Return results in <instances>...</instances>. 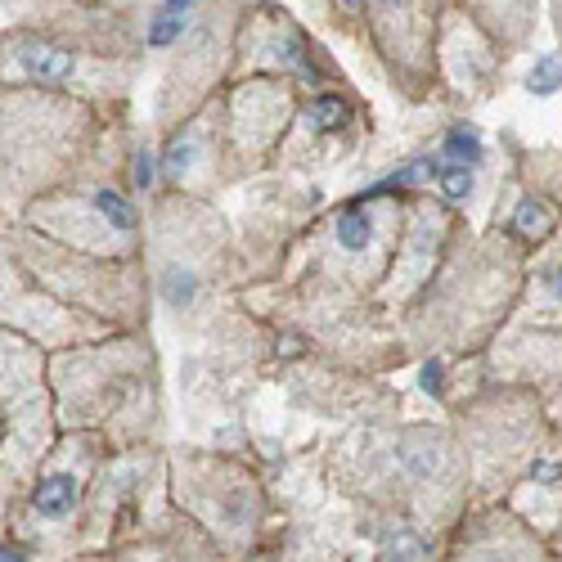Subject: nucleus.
Returning a JSON list of instances; mask_svg holds the SVG:
<instances>
[{"mask_svg":"<svg viewBox=\"0 0 562 562\" xmlns=\"http://www.w3.org/2000/svg\"><path fill=\"white\" fill-rule=\"evenodd\" d=\"M19 64H23V72H27L32 81H45V86L68 81L72 68H77L72 55L59 50V45H50V41H23V45H19Z\"/></svg>","mask_w":562,"mask_h":562,"instance_id":"1","label":"nucleus"},{"mask_svg":"<svg viewBox=\"0 0 562 562\" xmlns=\"http://www.w3.org/2000/svg\"><path fill=\"white\" fill-rule=\"evenodd\" d=\"M72 504H77V477L72 473H55L32 491V508L41 518H68Z\"/></svg>","mask_w":562,"mask_h":562,"instance_id":"2","label":"nucleus"},{"mask_svg":"<svg viewBox=\"0 0 562 562\" xmlns=\"http://www.w3.org/2000/svg\"><path fill=\"white\" fill-rule=\"evenodd\" d=\"M401 463L405 473L418 477V482H432L441 468H446V446L437 441H414V446H401Z\"/></svg>","mask_w":562,"mask_h":562,"instance_id":"3","label":"nucleus"},{"mask_svg":"<svg viewBox=\"0 0 562 562\" xmlns=\"http://www.w3.org/2000/svg\"><path fill=\"white\" fill-rule=\"evenodd\" d=\"M199 297V274L190 266H167L162 270V302L171 306H190Z\"/></svg>","mask_w":562,"mask_h":562,"instance_id":"4","label":"nucleus"},{"mask_svg":"<svg viewBox=\"0 0 562 562\" xmlns=\"http://www.w3.org/2000/svg\"><path fill=\"white\" fill-rule=\"evenodd\" d=\"M446 158H454V162H463V167H477V162L486 158L482 135H477L473 126H454V131L446 135Z\"/></svg>","mask_w":562,"mask_h":562,"instance_id":"5","label":"nucleus"},{"mask_svg":"<svg viewBox=\"0 0 562 562\" xmlns=\"http://www.w3.org/2000/svg\"><path fill=\"white\" fill-rule=\"evenodd\" d=\"M369 229H373V225H369L364 207H347L342 221H338V244L351 248V252H360V248H369V239H373Z\"/></svg>","mask_w":562,"mask_h":562,"instance_id":"6","label":"nucleus"},{"mask_svg":"<svg viewBox=\"0 0 562 562\" xmlns=\"http://www.w3.org/2000/svg\"><path fill=\"white\" fill-rule=\"evenodd\" d=\"M347 117H351V109H347L338 95H319V100L306 109V122H311L315 131H338Z\"/></svg>","mask_w":562,"mask_h":562,"instance_id":"7","label":"nucleus"},{"mask_svg":"<svg viewBox=\"0 0 562 562\" xmlns=\"http://www.w3.org/2000/svg\"><path fill=\"white\" fill-rule=\"evenodd\" d=\"M553 225V212L544 207V203H536V199H522L518 203V216H513V229H522L527 239H540V234Z\"/></svg>","mask_w":562,"mask_h":562,"instance_id":"8","label":"nucleus"},{"mask_svg":"<svg viewBox=\"0 0 562 562\" xmlns=\"http://www.w3.org/2000/svg\"><path fill=\"white\" fill-rule=\"evenodd\" d=\"M95 207H100V216H104L113 229H122V234H131V229H135V212H131V203H126L122 194L100 190V194H95Z\"/></svg>","mask_w":562,"mask_h":562,"instance_id":"9","label":"nucleus"},{"mask_svg":"<svg viewBox=\"0 0 562 562\" xmlns=\"http://www.w3.org/2000/svg\"><path fill=\"white\" fill-rule=\"evenodd\" d=\"M180 32H184V14H176V10L162 5L154 14V23H149V45H154V50H167V45L180 41Z\"/></svg>","mask_w":562,"mask_h":562,"instance_id":"10","label":"nucleus"},{"mask_svg":"<svg viewBox=\"0 0 562 562\" xmlns=\"http://www.w3.org/2000/svg\"><path fill=\"white\" fill-rule=\"evenodd\" d=\"M437 184L446 190V199H468L473 194V167H463V162H454V167H437Z\"/></svg>","mask_w":562,"mask_h":562,"instance_id":"11","label":"nucleus"},{"mask_svg":"<svg viewBox=\"0 0 562 562\" xmlns=\"http://www.w3.org/2000/svg\"><path fill=\"white\" fill-rule=\"evenodd\" d=\"M536 95H553V90H562V59L558 55H544L540 64H536V72H531V81H527Z\"/></svg>","mask_w":562,"mask_h":562,"instance_id":"12","label":"nucleus"},{"mask_svg":"<svg viewBox=\"0 0 562 562\" xmlns=\"http://www.w3.org/2000/svg\"><path fill=\"white\" fill-rule=\"evenodd\" d=\"M383 553L387 558H432V549H428V540H418V536H409V531H396V536H387L383 540Z\"/></svg>","mask_w":562,"mask_h":562,"instance_id":"13","label":"nucleus"},{"mask_svg":"<svg viewBox=\"0 0 562 562\" xmlns=\"http://www.w3.org/2000/svg\"><path fill=\"white\" fill-rule=\"evenodd\" d=\"M194 158H199V145H194V139H176V145L167 149V158H162V167H167L171 176H184V171L194 167Z\"/></svg>","mask_w":562,"mask_h":562,"instance_id":"14","label":"nucleus"},{"mask_svg":"<svg viewBox=\"0 0 562 562\" xmlns=\"http://www.w3.org/2000/svg\"><path fill=\"white\" fill-rule=\"evenodd\" d=\"M154 176H158L154 154H139V158H135V184H139V190H154Z\"/></svg>","mask_w":562,"mask_h":562,"instance_id":"15","label":"nucleus"},{"mask_svg":"<svg viewBox=\"0 0 562 562\" xmlns=\"http://www.w3.org/2000/svg\"><path fill=\"white\" fill-rule=\"evenodd\" d=\"M441 373H446V369H441V360H428V364H424V379H418V383H424V392H432V396L441 392V383H446Z\"/></svg>","mask_w":562,"mask_h":562,"instance_id":"16","label":"nucleus"},{"mask_svg":"<svg viewBox=\"0 0 562 562\" xmlns=\"http://www.w3.org/2000/svg\"><path fill=\"white\" fill-rule=\"evenodd\" d=\"M531 477L549 486V482H558V477H562V463H549V459H544V463H536V468H531Z\"/></svg>","mask_w":562,"mask_h":562,"instance_id":"17","label":"nucleus"},{"mask_svg":"<svg viewBox=\"0 0 562 562\" xmlns=\"http://www.w3.org/2000/svg\"><path fill=\"white\" fill-rule=\"evenodd\" d=\"M162 5H167V10H176V14H190V10L199 5V0H162Z\"/></svg>","mask_w":562,"mask_h":562,"instance_id":"18","label":"nucleus"},{"mask_svg":"<svg viewBox=\"0 0 562 562\" xmlns=\"http://www.w3.org/2000/svg\"><path fill=\"white\" fill-rule=\"evenodd\" d=\"M19 558H23L19 549H10V544H0V562H19Z\"/></svg>","mask_w":562,"mask_h":562,"instance_id":"19","label":"nucleus"},{"mask_svg":"<svg viewBox=\"0 0 562 562\" xmlns=\"http://www.w3.org/2000/svg\"><path fill=\"white\" fill-rule=\"evenodd\" d=\"M379 5H383V10H392V5H405V0H379Z\"/></svg>","mask_w":562,"mask_h":562,"instance_id":"20","label":"nucleus"},{"mask_svg":"<svg viewBox=\"0 0 562 562\" xmlns=\"http://www.w3.org/2000/svg\"><path fill=\"white\" fill-rule=\"evenodd\" d=\"M553 289H558V297H562V270H558V279H553Z\"/></svg>","mask_w":562,"mask_h":562,"instance_id":"21","label":"nucleus"},{"mask_svg":"<svg viewBox=\"0 0 562 562\" xmlns=\"http://www.w3.org/2000/svg\"><path fill=\"white\" fill-rule=\"evenodd\" d=\"M342 5H347V10H360V0H342Z\"/></svg>","mask_w":562,"mask_h":562,"instance_id":"22","label":"nucleus"}]
</instances>
